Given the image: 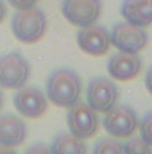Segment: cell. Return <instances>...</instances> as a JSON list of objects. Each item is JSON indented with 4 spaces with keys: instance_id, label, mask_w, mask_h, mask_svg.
<instances>
[{
    "instance_id": "obj_16",
    "label": "cell",
    "mask_w": 152,
    "mask_h": 154,
    "mask_svg": "<svg viewBox=\"0 0 152 154\" xmlns=\"http://www.w3.org/2000/svg\"><path fill=\"white\" fill-rule=\"evenodd\" d=\"M138 129H140V138L152 147V111H149L141 120H138Z\"/></svg>"
},
{
    "instance_id": "obj_5",
    "label": "cell",
    "mask_w": 152,
    "mask_h": 154,
    "mask_svg": "<svg viewBox=\"0 0 152 154\" xmlns=\"http://www.w3.org/2000/svg\"><path fill=\"white\" fill-rule=\"evenodd\" d=\"M120 91L114 81L108 77H93L86 88V102L97 113H106L118 102Z\"/></svg>"
},
{
    "instance_id": "obj_13",
    "label": "cell",
    "mask_w": 152,
    "mask_h": 154,
    "mask_svg": "<svg viewBox=\"0 0 152 154\" xmlns=\"http://www.w3.org/2000/svg\"><path fill=\"white\" fill-rule=\"evenodd\" d=\"M120 13L125 22L149 27L152 23V0H123Z\"/></svg>"
},
{
    "instance_id": "obj_2",
    "label": "cell",
    "mask_w": 152,
    "mask_h": 154,
    "mask_svg": "<svg viewBox=\"0 0 152 154\" xmlns=\"http://www.w3.org/2000/svg\"><path fill=\"white\" fill-rule=\"evenodd\" d=\"M47 29H48L47 14L38 5L25 7V9H16V13L11 18L13 36L18 41L25 43V45L38 43L39 39L47 34Z\"/></svg>"
},
{
    "instance_id": "obj_6",
    "label": "cell",
    "mask_w": 152,
    "mask_h": 154,
    "mask_svg": "<svg viewBox=\"0 0 152 154\" xmlns=\"http://www.w3.org/2000/svg\"><path fill=\"white\" fill-rule=\"evenodd\" d=\"M106 133L113 138H131L138 129V115L131 106H116L114 104L102 120Z\"/></svg>"
},
{
    "instance_id": "obj_17",
    "label": "cell",
    "mask_w": 152,
    "mask_h": 154,
    "mask_svg": "<svg viewBox=\"0 0 152 154\" xmlns=\"http://www.w3.org/2000/svg\"><path fill=\"white\" fill-rule=\"evenodd\" d=\"M125 152H152V147L141 138H132L125 145Z\"/></svg>"
},
{
    "instance_id": "obj_3",
    "label": "cell",
    "mask_w": 152,
    "mask_h": 154,
    "mask_svg": "<svg viewBox=\"0 0 152 154\" xmlns=\"http://www.w3.org/2000/svg\"><path fill=\"white\" fill-rule=\"evenodd\" d=\"M29 77H31V65L22 52L13 50L0 56V88L18 90L25 86Z\"/></svg>"
},
{
    "instance_id": "obj_1",
    "label": "cell",
    "mask_w": 152,
    "mask_h": 154,
    "mask_svg": "<svg viewBox=\"0 0 152 154\" xmlns=\"http://www.w3.org/2000/svg\"><path fill=\"white\" fill-rule=\"evenodd\" d=\"M81 91H82L81 77L75 70H72L68 66L54 68L47 77L45 95L57 108L74 106L81 99Z\"/></svg>"
},
{
    "instance_id": "obj_21",
    "label": "cell",
    "mask_w": 152,
    "mask_h": 154,
    "mask_svg": "<svg viewBox=\"0 0 152 154\" xmlns=\"http://www.w3.org/2000/svg\"><path fill=\"white\" fill-rule=\"evenodd\" d=\"M32 151H43V152H50V149H48V147H45V145H32V147H29V152H32Z\"/></svg>"
},
{
    "instance_id": "obj_9",
    "label": "cell",
    "mask_w": 152,
    "mask_h": 154,
    "mask_svg": "<svg viewBox=\"0 0 152 154\" xmlns=\"http://www.w3.org/2000/svg\"><path fill=\"white\" fill-rule=\"evenodd\" d=\"M13 104H14V109L20 113V116L34 120V118H39L47 113L48 99L38 88L22 86L16 90V93L13 97Z\"/></svg>"
},
{
    "instance_id": "obj_12",
    "label": "cell",
    "mask_w": 152,
    "mask_h": 154,
    "mask_svg": "<svg viewBox=\"0 0 152 154\" xmlns=\"http://www.w3.org/2000/svg\"><path fill=\"white\" fill-rule=\"evenodd\" d=\"M27 138V124L22 116L16 115H0V145L7 149H14L22 145Z\"/></svg>"
},
{
    "instance_id": "obj_10",
    "label": "cell",
    "mask_w": 152,
    "mask_h": 154,
    "mask_svg": "<svg viewBox=\"0 0 152 154\" xmlns=\"http://www.w3.org/2000/svg\"><path fill=\"white\" fill-rule=\"evenodd\" d=\"M77 45L82 52L90 56H104L111 47L109 32L106 27L97 23L81 27V31L77 32Z\"/></svg>"
},
{
    "instance_id": "obj_11",
    "label": "cell",
    "mask_w": 152,
    "mask_h": 154,
    "mask_svg": "<svg viewBox=\"0 0 152 154\" xmlns=\"http://www.w3.org/2000/svg\"><path fill=\"white\" fill-rule=\"evenodd\" d=\"M141 57L138 52H116L108 61V74L114 81H132L141 72Z\"/></svg>"
},
{
    "instance_id": "obj_7",
    "label": "cell",
    "mask_w": 152,
    "mask_h": 154,
    "mask_svg": "<svg viewBox=\"0 0 152 154\" xmlns=\"http://www.w3.org/2000/svg\"><path fill=\"white\" fill-rule=\"evenodd\" d=\"M109 39L114 48L122 52H140L147 47L149 34L145 27H140L129 22H120V23H114L113 31L109 32Z\"/></svg>"
},
{
    "instance_id": "obj_20",
    "label": "cell",
    "mask_w": 152,
    "mask_h": 154,
    "mask_svg": "<svg viewBox=\"0 0 152 154\" xmlns=\"http://www.w3.org/2000/svg\"><path fill=\"white\" fill-rule=\"evenodd\" d=\"M5 14H7V4L5 0H0V23L5 20Z\"/></svg>"
},
{
    "instance_id": "obj_8",
    "label": "cell",
    "mask_w": 152,
    "mask_h": 154,
    "mask_svg": "<svg viewBox=\"0 0 152 154\" xmlns=\"http://www.w3.org/2000/svg\"><path fill=\"white\" fill-rule=\"evenodd\" d=\"M61 13L72 25L88 27L100 18L102 0H63Z\"/></svg>"
},
{
    "instance_id": "obj_4",
    "label": "cell",
    "mask_w": 152,
    "mask_h": 154,
    "mask_svg": "<svg viewBox=\"0 0 152 154\" xmlns=\"http://www.w3.org/2000/svg\"><path fill=\"white\" fill-rule=\"evenodd\" d=\"M66 124H68V131L81 140L95 136L100 127V120H99L97 111L91 109L88 106V102H81V100L68 108Z\"/></svg>"
},
{
    "instance_id": "obj_22",
    "label": "cell",
    "mask_w": 152,
    "mask_h": 154,
    "mask_svg": "<svg viewBox=\"0 0 152 154\" xmlns=\"http://www.w3.org/2000/svg\"><path fill=\"white\" fill-rule=\"evenodd\" d=\"M4 108V93H2V88H0V111Z\"/></svg>"
},
{
    "instance_id": "obj_19",
    "label": "cell",
    "mask_w": 152,
    "mask_h": 154,
    "mask_svg": "<svg viewBox=\"0 0 152 154\" xmlns=\"http://www.w3.org/2000/svg\"><path fill=\"white\" fill-rule=\"evenodd\" d=\"M145 86H147L149 93L152 95V66H149L147 72H145Z\"/></svg>"
},
{
    "instance_id": "obj_15",
    "label": "cell",
    "mask_w": 152,
    "mask_h": 154,
    "mask_svg": "<svg viewBox=\"0 0 152 154\" xmlns=\"http://www.w3.org/2000/svg\"><path fill=\"white\" fill-rule=\"evenodd\" d=\"M95 152H125V145L116 142L113 138H104V140H99L93 147Z\"/></svg>"
},
{
    "instance_id": "obj_18",
    "label": "cell",
    "mask_w": 152,
    "mask_h": 154,
    "mask_svg": "<svg viewBox=\"0 0 152 154\" xmlns=\"http://www.w3.org/2000/svg\"><path fill=\"white\" fill-rule=\"evenodd\" d=\"M9 5H13L14 9H25V7H32L38 4V0H7Z\"/></svg>"
},
{
    "instance_id": "obj_14",
    "label": "cell",
    "mask_w": 152,
    "mask_h": 154,
    "mask_svg": "<svg viewBox=\"0 0 152 154\" xmlns=\"http://www.w3.org/2000/svg\"><path fill=\"white\" fill-rule=\"evenodd\" d=\"M50 152H86L88 145L84 140L74 136L72 133H59L50 143Z\"/></svg>"
}]
</instances>
